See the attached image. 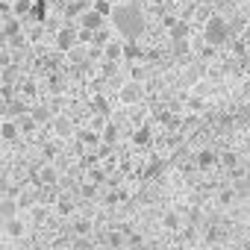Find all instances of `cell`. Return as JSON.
I'll return each mask as SVG.
<instances>
[{"instance_id":"cell-4","label":"cell","mask_w":250,"mask_h":250,"mask_svg":"<svg viewBox=\"0 0 250 250\" xmlns=\"http://www.w3.org/2000/svg\"><path fill=\"white\" fill-rule=\"evenodd\" d=\"M74 44H77L74 30H71V27H62V30L56 33V47H59V50H74Z\"/></svg>"},{"instance_id":"cell-11","label":"cell","mask_w":250,"mask_h":250,"mask_svg":"<svg viewBox=\"0 0 250 250\" xmlns=\"http://www.w3.org/2000/svg\"><path fill=\"white\" fill-rule=\"evenodd\" d=\"M121 97H124V100L130 103V100H136V97H139V88H136V85H127V88L121 91Z\"/></svg>"},{"instance_id":"cell-9","label":"cell","mask_w":250,"mask_h":250,"mask_svg":"<svg viewBox=\"0 0 250 250\" xmlns=\"http://www.w3.org/2000/svg\"><path fill=\"white\" fill-rule=\"evenodd\" d=\"M124 53V47L118 44V42H112V44H106V59H118Z\"/></svg>"},{"instance_id":"cell-8","label":"cell","mask_w":250,"mask_h":250,"mask_svg":"<svg viewBox=\"0 0 250 250\" xmlns=\"http://www.w3.org/2000/svg\"><path fill=\"white\" fill-rule=\"evenodd\" d=\"M188 36V24H174L171 27V39H186Z\"/></svg>"},{"instance_id":"cell-2","label":"cell","mask_w":250,"mask_h":250,"mask_svg":"<svg viewBox=\"0 0 250 250\" xmlns=\"http://www.w3.org/2000/svg\"><path fill=\"white\" fill-rule=\"evenodd\" d=\"M227 21L221 18V15H212L209 21H206V42L209 44H221V42H227Z\"/></svg>"},{"instance_id":"cell-20","label":"cell","mask_w":250,"mask_h":250,"mask_svg":"<svg viewBox=\"0 0 250 250\" xmlns=\"http://www.w3.org/2000/svg\"><path fill=\"white\" fill-rule=\"evenodd\" d=\"M77 250H91V247H88L85 241H80V244H77Z\"/></svg>"},{"instance_id":"cell-19","label":"cell","mask_w":250,"mask_h":250,"mask_svg":"<svg viewBox=\"0 0 250 250\" xmlns=\"http://www.w3.org/2000/svg\"><path fill=\"white\" fill-rule=\"evenodd\" d=\"M115 133H118V130H115V127H109V130H106V142H115Z\"/></svg>"},{"instance_id":"cell-17","label":"cell","mask_w":250,"mask_h":250,"mask_svg":"<svg viewBox=\"0 0 250 250\" xmlns=\"http://www.w3.org/2000/svg\"><path fill=\"white\" fill-rule=\"evenodd\" d=\"M33 15H36V18H39V21H44V3H39V6H36V9H33Z\"/></svg>"},{"instance_id":"cell-5","label":"cell","mask_w":250,"mask_h":250,"mask_svg":"<svg viewBox=\"0 0 250 250\" xmlns=\"http://www.w3.org/2000/svg\"><path fill=\"white\" fill-rule=\"evenodd\" d=\"M91 9H97V12H100V15H103V18H106V15H112V12H115V6H112V3H109V0H94V6H91Z\"/></svg>"},{"instance_id":"cell-14","label":"cell","mask_w":250,"mask_h":250,"mask_svg":"<svg viewBox=\"0 0 250 250\" xmlns=\"http://www.w3.org/2000/svg\"><path fill=\"white\" fill-rule=\"evenodd\" d=\"M33 118H36L39 124H44V121H47V112H44V109H36V112H33Z\"/></svg>"},{"instance_id":"cell-1","label":"cell","mask_w":250,"mask_h":250,"mask_svg":"<svg viewBox=\"0 0 250 250\" xmlns=\"http://www.w3.org/2000/svg\"><path fill=\"white\" fill-rule=\"evenodd\" d=\"M112 24H115V30H118L124 39H139L142 30H145V21H142V15H139L136 6H115Z\"/></svg>"},{"instance_id":"cell-12","label":"cell","mask_w":250,"mask_h":250,"mask_svg":"<svg viewBox=\"0 0 250 250\" xmlns=\"http://www.w3.org/2000/svg\"><path fill=\"white\" fill-rule=\"evenodd\" d=\"M30 9H33V6H30V0H18V3H15V15H21V18H24Z\"/></svg>"},{"instance_id":"cell-7","label":"cell","mask_w":250,"mask_h":250,"mask_svg":"<svg viewBox=\"0 0 250 250\" xmlns=\"http://www.w3.org/2000/svg\"><path fill=\"white\" fill-rule=\"evenodd\" d=\"M3 18H6V24H3V33H6V36H15V33H18V21H15L12 15H3Z\"/></svg>"},{"instance_id":"cell-18","label":"cell","mask_w":250,"mask_h":250,"mask_svg":"<svg viewBox=\"0 0 250 250\" xmlns=\"http://www.w3.org/2000/svg\"><path fill=\"white\" fill-rule=\"evenodd\" d=\"M53 177H56V171H53V168H44V171H42V180H47V183H50Z\"/></svg>"},{"instance_id":"cell-13","label":"cell","mask_w":250,"mask_h":250,"mask_svg":"<svg viewBox=\"0 0 250 250\" xmlns=\"http://www.w3.org/2000/svg\"><path fill=\"white\" fill-rule=\"evenodd\" d=\"M212 162H215V153H209V150H203V153H200V165L206 168V165H212Z\"/></svg>"},{"instance_id":"cell-16","label":"cell","mask_w":250,"mask_h":250,"mask_svg":"<svg viewBox=\"0 0 250 250\" xmlns=\"http://www.w3.org/2000/svg\"><path fill=\"white\" fill-rule=\"evenodd\" d=\"M56 130H59L62 136H68V130H71V127H68V121H56Z\"/></svg>"},{"instance_id":"cell-6","label":"cell","mask_w":250,"mask_h":250,"mask_svg":"<svg viewBox=\"0 0 250 250\" xmlns=\"http://www.w3.org/2000/svg\"><path fill=\"white\" fill-rule=\"evenodd\" d=\"M18 130H21V127H15V124H12L9 118L3 121V139H6V142H12V139L18 136Z\"/></svg>"},{"instance_id":"cell-15","label":"cell","mask_w":250,"mask_h":250,"mask_svg":"<svg viewBox=\"0 0 250 250\" xmlns=\"http://www.w3.org/2000/svg\"><path fill=\"white\" fill-rule=\"evenodd\" d=\"M147 139H150V133H147V130H139V133H136V142H139V145H145Z\"/></svg>"},{"instance_id":"cell-10","label":"cell","mask_w":250,"mask_h":250,"mask_svg":"<svg viewBox=\"0 0 250 250\" xmlns=\"http://www.w3.org/2000/svg\"><path fill=\"white\" fill-rule=\"evenodd\" d=\"M36 124H39L36 118H21V121H18V127H21V133H30V130L36 127Z\"/></svg>"},{"instance_id":"cell-3","label":"cell","mask_w":250,"mask_h":250,"mask_svg":"<svg viewBox=\"0 0 250 250\" xmlns=\"http://www.w3.org/2000/svg\"><path fill=\"white\" fill-rule=\"evenodd\" d=\"M80 24H83V30L97 33V30L103 27V15H100L97 9H85V12H83V18H80Z\"/></svg>"}]
</instances>
